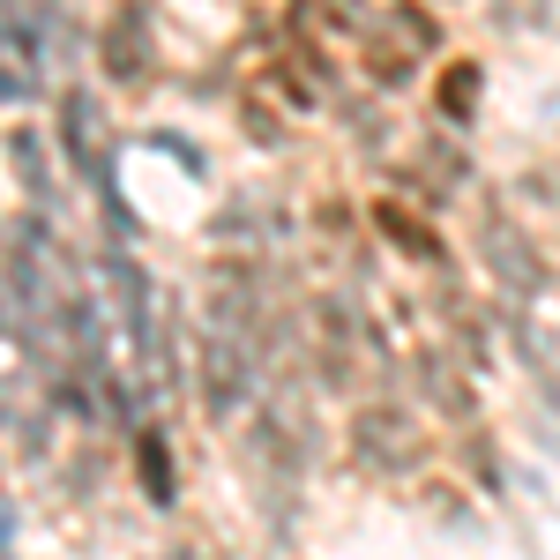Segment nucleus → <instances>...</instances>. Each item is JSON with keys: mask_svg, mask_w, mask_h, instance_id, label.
<instances>
[{"mask_svg": "<svg viewBox=\"0 0 560 560\" xmlns=\"http://www.w3.org/2000/svg\"><path fill=\"white\" fill-rule=\"evenodd\" d=\"M478 255L493 261V277L516 292V300H530V292H546V261L530 255V240H523L509 217H486L478 224Z\"/></svg>", "mask_w": 560, "mask_h": 560, "instance_id": "3", "label": "nucleus"}, {"mask_svg": "<svg viewBox=\"0 0 560 560\" xmlns=\"http://www.w3.org/2000/svg\"><path fill=\"white\" fill-rule=\"evenodd\" d=\"M45 45L23 31V23H0V105H23V97H38L45 83Z\"/></svg>", "mask_w": 560, "mask_h": 560, "instance_id": "6", "label": "nucleus"}, {"mask_svg": "<svg viewBox=\"0 0 560 560\" xmlns=\"http://www.w3.org/2000/svg\"><path fill=\"white\" fill-rule=\"evenodd\" d=\"M374 217H382V224H388V240H396V247H404V255H441V240H433V224H419V217H411V210H396V202H382V210H374Z\"/></svg>", "mask_w": 560, "mask_h": 560, "instance_id": "9", "label": "nucleus"}, {"mask_svg": "<svg viewBox=\"0 0 560 560\" xmlns=\"http://www.w3.org/2000/svg\"><path fill=\"white\" fill-rule=\"evenodd\" d=\"M478 90H486V60H448L441 68V83H433V105H441V120H471L478 113Z\"/></svg>", "mask_w": 560, "mask_h": 560, "instance_id": "8", "label": "nucleus"}, {"mask_svg": "<svg viewBox=\"0 0 560 560\" xmlns=\"http://www.w3.org/2000/svg\"><path fill=\"white\" fill-rule=\"evenodd\" d=\"M105 277H113V306H120V322H128V345L142 359H158V322H150V277L135 269L128 255H105Z\"/></svg>", "mask_w": 560, "mask_h": 560, "instance_id": "5", "label": "nucleus"}, {"mask_svg": "<svg viewBox=\"0 0 560 560\" xmlns=\"http://www.w3.org/2000/svg\"><path fill=\"white\" fill-rule=\"evenodd\" d=\"M247 382H255L247 337H240V329H210V337H202V411H210V419H232V411L247 404Z\"/></svg>", "mask_w": 560, "mask_h": 560, "instance_id": "2", "label": "nucleus"}, {"mask_svg": "<svg viewBox=\"0 0 560 560\" xmlns=\"http://www.w3.org/2000/svg\"><path fill=\"white\" fill-rule=\"evenodd\" d=\"M351 448L366 456V464H404L411 448H419V427H411V411L404 404H366L359 419H351Z\"/></svg>", "mask_w": 560, "mask_h": 560, "instance_id": "4", "label": "nucleus"}, {"mask_svg": "<svg viewBox=\"0 0 560 560\" xmlns=\"http://www.w3.org/2000/svg\"><path fill=\"white\" fill-rule=\"evenodd\" d=\"M105 68H113L120 83H142V75H150V23H142V8H120V15L105 23Z\"/></svg>", "mask_w": 560, "mask_h": 560, "instance_id": "7", "label": "nucleus"}, {"mask_svg": "<svg viewBox=\"0 0 560 560\" xmlns=\"http://www.w3.org/2000/svg\"><path fill=\"white\" fill-rule=\"evenodd\" d=\"M8 150H15V165H23V187H31V202H45V165H38V135H15Z\"/></svg>", "mask_w": 560, "mask_h": 560, "instance_id": "11", "label": "nucleus"}, {"mask_svg": "<svg viewBox=\"0 0 560 560\" xmlns=\"http://www.w3.org/2000/svg\"><path fill=\"white\" fill-rule=\"evenodd\" d=\"M135 456H142V486H150V501H173V456H165V433H142Z\"/></svg>", "mask_w": 560, "mask_h": 560, "instance_id": "10", "label": "nucleus"}, {"mask_svg": "<svg viewBox=\"0 0 560 560\" xmlns=\"http://www.w3.org/2000/svg\"><path fill=\"white\" fill-rule=\"evenodd\" d=\"M388 23H404V31H411V45H441L433 15H419V0H396V8H388Z\"/></svg>", "mask_w": 560, "mask_h": 560, "instance_id": "12", "label": "nucleus"}, {"mask_svg": "<svg viewBox=\"0 0 560 560\" xmlns=\"http://www.w3.org/2000/svg\"><path fill=\"white\" fill-rule=\"evenodd\" d=\"M60 150H68V165L105 195L113 232H135V210L120 202V187H113V128H105V105H97L90 90H68V97H60Z\"/></svg>", "mask_w": 560, "mask_h": 560, "instance_id": "1", "label": "nucleus"}, {"mask_svg": "<svg viewBox=\"0 0 560 560\" xmlns=\"http://www.w3.org/2000/svg\"><path fill=\"white\" fill-rule=\"evenodd\" d=\"M150 150H165V158H179V165H187V173H202V150H195L187 135H173V128H158V135H150Z\"/></svg>", "mask_w": 560, "mask_h": 560, "instance_id": "13", "label": "nucleus"}]
</instances>
